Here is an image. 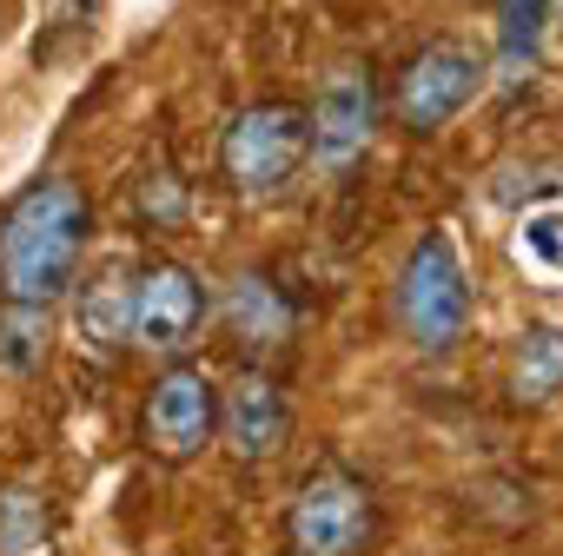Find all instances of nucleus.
<instances>
[{
	"label": "nucleus",
	"mask_w": 563,
	"mask_h": 556,
	"mask_svg": "<svg viewBox=\"0 0 563 556\" xmlns=\"http://www.w3.org/2000/svg\"><path fill=\"white\" fill-rule=\"evenodd\" d=\"M93 245V199L67 173L27 179L8 212H0V299L8 305H41L54 312Z\"/></svg>",
	"instance_id": "nucleus-1"
},
{
	"label": "nucleus",
	"mask_w": 563,
	"mask_h": 556,
	"mask_svg": "<svg viewBox=\"0 0 563 556\" xmlns=\"http://www.w3.org/2000/svg\"><path fill=\"white\" fill-rule=\"evenodd\" d=\"M471 319H477V278H471L457 238L444 225L418 232V245L398 258V278H391V325H398V338L418 358H451L471 338Z\"/></svg>",
	"instance_id": "nucleus-2"
},
{
	"label": "nucleus",
	"mask_w": 563,
	"mask_h": 556,
	"mask_svg": "<svg viewBox=\"0 0 563 556\" xmlns=\"http://www.w3.org/2000/svg\"><path fill=\"white\" fill-rule=\"evenodd\" d=\"M306 107L299 100H252L219 133V179L245 205H272L306 179Z\"/></svg>",
	"instance_id": "nucleus-3"
},
{
	"label": "nucleus",
	"mask_w": 563,
	"mask_h": 556,
	"mask_svg": "<svg viewBox=\"0 0 563 556\" xmlns=\"http://www.w3.org/2000/svg\"><path fill=\"white\" fill-rule=\"evenodd\" d=\"M484 87H490V54L471 47V41H457V34H444V41H424L398 67V80L385 93V113H391L398 133L438 140L444 126H457L484 100Z\"/></svg>",
	"instance_id": "nucleus-4"
},
{
	"label": "nucleus",
	"mask_w": 563,
	"mask_h": 556,
	"mask_svg": "<svg viewBox=\"0 0 563 556\" xmlns=\"http://www.w3.org/2000/svg\"><path fill=\"white\" fill-rule=\"evenodd\" d=\"M378 543V490L352 464H319L299 477L286 503V549L292 556H372Z\"/></svg>",
	"instance_id": "nucleus-5"
},
{
	"label": "nucleus",
	"mask_w": 563,
	"mask_h": 556,
	"mask_svg": "<svg viewBox=\"0 0 563 556\" xmlns=\"http://www.w3.org/2000/svg\"><path fill=\"white\" fill-rule=\"evenodd\" d=\"M385 120V93H378V67L372 60H332L312 107H306V153L319 179H352L372 159Z\"/></svg>",
	"instance_id": "nucleus-6"
},
{
	"label": "nucleus",
	"mask_w": 563,
	"mask_h": 556,
	"mask_svg": "<svg viewBox=\"0 0 563 556\" xmlns=\"http://www.w3.org/2000/svg\"><path fill=\"white\" fill-rule=\"evenodd\" d=\"M206 278L179 258H140L133 265V312H126V345L146 358H186L206 332Z\"/></svg>",
	"instance_id": "nucleus-7"
},
{
	"label": "nucleus",
	"mask_w": 563,
	"mask_h": 556,
	"mask_svg": "<svg viewBox=\"0 0 563 556\" xmlns=\"http://www.w3.org/2000/svg\"><path fill=\"white\" fill-rule=\"evenodd\" d=\"M212 437H219V385L199 365L173 358L140 398V444L159 464H192L206 457Z\"/></svg>",
	"instance_id": "nucleus-8"
},
{
	"label": "nucleus",
	"mask_w": 563,
	"mask_h": 556,
	"mask_svg": "<svg viewBox=\"0 0 563 556\" xmlns=\"http://www.w3.org/2000/svg\"><path fill=\"white\" fill-rule=\"evenodd\" d=\"M292 437V404L278 391L272 371L245 365L225 391H219V444L239 457V464H272Z\"/></svg>",
	"instance_id": "nucleus-9"
},
{
	"label": "nucleus",
	"mask_w": 563,
	"mask_h": 556,
	"mask_svg": "<svg viewBox=\"0 0 563 556\" xmlns=\"http://www.w3.org/2000/svg\"><path fill=\"white\" fill-rule=\"evenodd\" d=\"M219 325H225V338L245 358H278L292 345V332H299V305L272 286V271L245 265V271L225 278V292H219Z\"/></svg>",
	"instance_id": "nucleus-10"
},
{
	"label": "nucleus",
	"mask_w": 563,
	"mask_h": 556,
	"mask_svg": "<svg viewBox=\"0 0 563 556\" xmlns=\"http://www.w3.org/2000/svg\"><path fill=\"white\" fill-rule=\"evenodd\" d=\"M126 312H133V265H100L80 271L74 292H67V332L93 365H113L126 345Z\"/></svg>",
	"instance_id": "nucleus-11"
},
{
	"label": "nucleus",
	"mask_w": 563,
	"mask_h": 556,
	"mask_svg": "<svg viewBox=\"0 0 563 556\" xmlns=\"http://www.w3.org/2000/svg\"><path fill=\"white\" fill-rule=\"evenodd\" d=\"M550 14H556V0H497V60H490L497 87H523L537 74L543 41H550Z\"/></svg>",
	"instance_id": "nucleus-12"
},
{
	"label": "nucleus",
	"mask_w": 563,
	"mask_h": 556,
	"mask_svg": "<svg viewBox=\"0 0 563 556\" xmlns=\"http://www.w3.org/2000/svg\"><path fill=\"white\" fill-rule=\"evenodd\" d=\"M510 398L556 404L563 398V325H530L510 352Z\"/></svg>",
	"instance_id": "nucleus-13"
},
{
	"label": "nucleus",
	"mask_w": 563,
	"mask_h": 556,
	"mask_svg": "<svg viewBox=\"0 0 563 556\" xmlns=\"http://www.w3.org/2000/svg\"><path fill=\"white\" fill-rule=\"evenodd\" d=\"M510 252L530 278H563V192H537L523 212H517V232H510Z\"/></svg>",
	"instance_id": "nucleus-14"
},
{
	"label": "nucleus",
	"mask_w": 563,
	"mask_h": 556,
	"mask_svg": "<svg viewBox=\"0 0 563 556\" xmlns=\"http://www.w3.org/2000/svg\"><path fill=\"white\" fill-rule=\"evenodd\" d=\"M54 530V510L34 483H0V556H34Z\"/></svg>",
	"instance_id": "nucleus-15"
},
{
	"label": "nucleus",
	"mask_w": 563,
	"mask_h": 556,
	"mask_svg": "<svg viewBox=\"0 0 563 556\" xmlns=\"http://www.w3.org/2000/svg\"><path fill=\"white\" fill-rule=\"evenodd\" d=\"M54 352V312L0 299V371H34Z\"/></svg>",
	"instance_id": "nucleus-16"
}]
</instances>
